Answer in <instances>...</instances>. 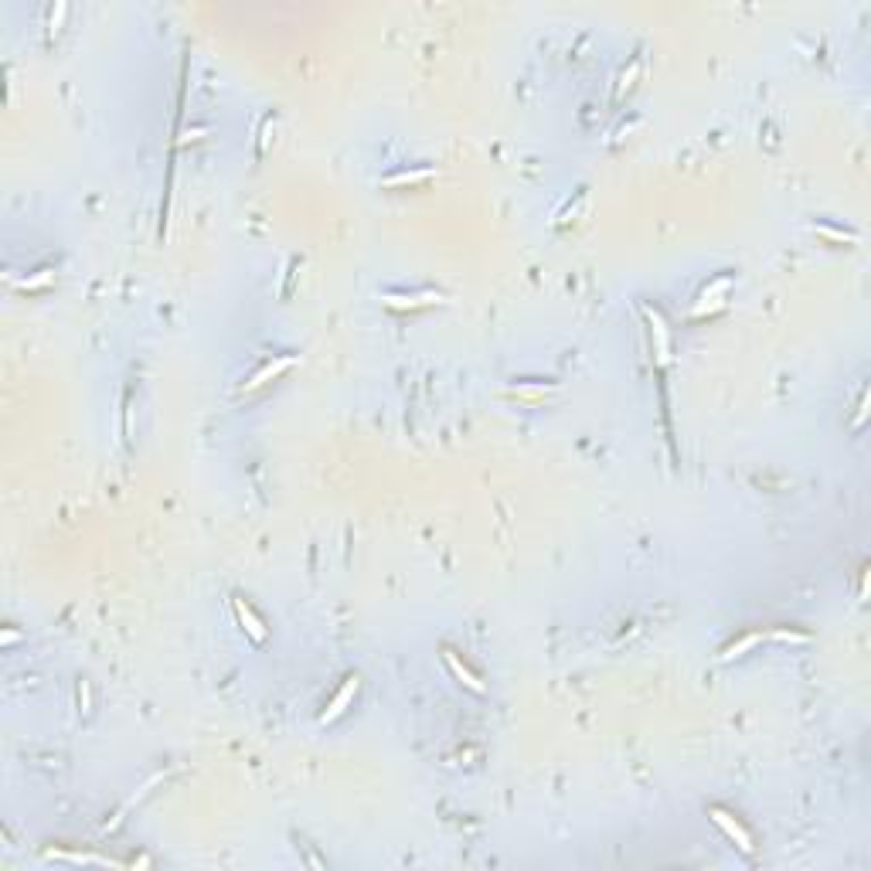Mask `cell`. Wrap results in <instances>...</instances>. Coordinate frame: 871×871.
<instances>
[{"instance_id":"obj_1","label":"cell","mask_w":871,"mask_h":871,"mask_svg":"<svg viewBox=\"0 0 871 871\" xmlns=\"http://www.w3.org/2000/svg\"><path fill=\"white\" fill-rule=\"evenodd\" d=\"M354 695H358V678H348V684L337 691V698L330 701V708L320 715V721L327 725V721H334V718H341L344 712H348V705H351V698H354Z\"/></svg>"},{"instance_id":"obj_2","label":"cell","mask_w":871,"mask_h":871,"mask_svg":"<svg viewBox=\"0 0 871 871\" xmlns=\"http://www.w3.org/2000/svg\"><path fill=\"white\" fill-rule=\"evenodd\" d=\"M712 817H715V824H718V827H721V831H725V834H729L732 841H736V844H738V848H742V851H745V854L753 851V837H749V834L742 831V827H738V824H736V820H732V817H729V813H725V810H712Z\"/></svg>"},{"instance_id":"obj_3","label":"cell","mask_w":871,"mask_h":871,"mask_svg":"<svg viewBox=\"0 0 871 871\" xmlns=\"http://www.w3.org/2000/svg\"><path fill=\"white\" fill-rule=\"evenodd\" d=\"M235 609H238V620H242V626L249 630V637L255 640V643H262L266 640V630H262V623H259V616L249 609V602L245 599H235Z\"/></svg>"},{"instance_id":"obj_4","label":"cell","mask_w":871,"mask_h":871,"mask_svg":"<svg viewBox=\"0 0 871 871\" xmlns=\"http://www.w3.org/2000/svg\"><path fill=\"white\" fill-rule=\"evenodd\" d=\"M290 365H293V358H279V361H269V365H266V368L259 371V374H252V382H249V385H245V388H242V391H255V388H262V385H266V382H269V378H276V374H283V371L290 368Z\"/></svg>"},{"instance_id":"obj_5","label":"cell","mask_w":871,"mask_h":871,"mask_svg":"<svg viewBox=\"0 0 871 871\" xmlns=\"http://www.w3.org/2000/svg\"><path fill=\"white\" fill-rule=\"evenodd\" d=\"M443 657H446V664H449V671H453L456 678L463 681V684H466V688H470V691H477V695L484 691V684H480V681H477V678H473V674H470V671H466L463 664H460V657H456L453 650H443Z\"/></svg>"},{"instance_id":"obj_6","label":"cell","mask_w":871,"mask_h":871,"mask_svg":"<svg viewBox=\"0 0 871 871\" xmlns=\"http://www.w3.org/2000/svg\"><path fill=\"white\" fill-rule=\"evenodd\" d=\"M385 300V307H395V310H406V307H426V303H432V300H443V296H436V293H422V296H412V300H406V296H382Z\"/></svg>"},{"instance_id":"obj_7","label":"cell","mask_w":871,"mask_h":871,"mask_svg":"<svg viewBox=\"0 0 871 871\" xmlns=\"http://www.w3.org/2000/svg\"><path fill=\"white\" fill-rule=\"evenodd\" d=\"M429 174H432V171H415V174H395V177H388L385 184H419V181H426Z\"/></svg>"},{"instance_id":"obj_8","label":"cell","mask_w":871,"mask_h":871,"mask_svg":"<svg viewBox=\"0 0 871 871\" xmlns=\"http://www.w3.org/2000/svg\"><path fill=\"white\" fill-rule=\"evenodd\" d=\"M51 279H55V272H51V269H41V276H35V279H24L20 286H24V290H38V286H48Z\"/></svg>"},{"instance_id":"obj_9","label":"cell","mask_w":871,"mask_h":871,"mask_svg":"<svg viewBox=\"0 0 871 871\" xmlns=\"http://www.w3.org/2000/svg\"><path fill=\"white\" fill-rule=\"evenodd\" d=\"M753 643H759V633H753V637H745V640H742V643H736V647H729V650H725V654H721V657H725V660L738 657V654H742V650H745V647H753Z\"/></svg>"}]
</instances>
